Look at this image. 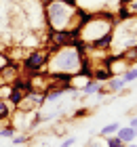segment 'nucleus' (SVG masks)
I'll list each match as a JSON object with an SVG mask.
<instances>
[{"label": "nucleus", "mask_w": 137, "mask_h": 147, "mask_svg": "<svg viewBox=\"0 0 137 147\" xmlns=\"http://www.w3.org/2000/svg\"><path fill=\"white\" fill-rule=\"evenodd\" d=\"M87 13L76 9L72 0H46L44 21L53 32H78Z\"/></svg>", "instance_id": "f257e3e1"}, {"label": "nucleus", "mask_w": 137, "mask_h": 147, "mask_svg": "<svg viewBox=\"0 0 137 147\" xmlns=\"http://www.w3.org/2000/svg\"><path fill=\"white\" fill-rule=\"evenodd\" d=\"M112 25L114 17L108 13L87 15L78 28V42L85 44V49H108L112 42Z\"/></svg>", "instance_id": "f03ea898"}, {"label": "nucleus", "mask_w": 137, "mask_h": 147, "mask_svg": "<svg viewBox=\"0 0 137 147\" xmlns=\"http://www.w3.org/2000/svg\"><path fill=\"white\" fill-rule=\"evenodd\" d=\"M46 67H49V74H65V76H76L85 71V46L80 42H74L53 49L49 53Z\"/></svg>", "instance_id": "7ed1b4c3"}, {"label": "nucleus", "mask_w": 137, "mask_h": 147, "mask_svg": "<svg viewBox=\"0 0 137 147\" xmlns=\"http://www.w3.org/2000/svg\"><path fill=\"white\" fill-rule=\"evenodd\" d=\"M110 44H114L116 53H122V51H129L133 46H137V17L135 15L122 17L120 21L116 19Z\"/></svg>", "instance_id": "20e7f679"}, {"label": "nucleus", "mask_w": 137, "mask_h": 147, "mask_svg": "<svg viewBox=\"0 0 137 147\" xmlns=\"http://www.w3.org/2000/svg\"><path fill=\"white\" fill-rule=\"evenodd\" d=\"M46 61H49V53H46V51L32 49V51L23 57V67H25V71L36 74V71H40V69L46 67Z\"/></svg>", "instance_id": "39448f33"}, {"label": "nucleus", "mask_w": 137, "mask_h": 147, "mask_svg": "<svg viewBox=\"0 0 137 147\" xmlns=\"http://www.w3.org/2000/svg\"><path fill=\"white\" fill-rule=\"evenodd\" d=\"M116 135H118V139H120L122 143H133L135 137H137V132H135L133 126H120Z\"/></svg>", "instance_id": "423d86ee"}, {"label": "nucleus", "mask_w": 137, "mask_h": 147, "mask_svg": "<svg viewBox=\"0 0 137 147\" xmlns=\"http://www.w3.org/2000/svg\"><path fill=\"white\" fill-rule=\"evenodd\" d=\"M23 97H25V92L21 88H17V86H11V92H9V97H6V101H9V105H15V107H19L23 101Z\"/></svg>", "instance_id": "0eeeda50"}, {"label": "nucleus", "mask_w": 137, "mask_h": 147, "mask_svg": "<svg viewBox=\"0 0 137 147\" xmlns=\"http://www.w3.org/2000/svg\"><path fill=\"white\" fill-rule=\"evenodd\" d=\"M125 86H127V84H125V80H122V76H116V78L110 76V78L106 80V88L112 90V92H120Z\"/></svg>", "instance_id": "6e6552de"}, {"label": "nucleus", "mask_w": 137, "mask_h": 147, "mask_svg": "<svg viewBox=\"0 0 137 147\" xmlns=\"http://www.w3.org/2000/svg\"><path fill=\"white\" fill-rule=\"evenodd\" d=\"M101 90H104V84H101L99 80H91V82H87L82 86V95H97Z\"/></svg>", "instance_id": "1a4fd4ad"}, {"label": "nucleus", "mask_w": 137, "mask_h": 147, "mask_svg": "<svg viewBox=\"0 0 137 147\" xmlns=\"http://www.w3.org/2000/svg\"><path fill=\"white\" fill-rule=\"evenodd\" d=\"M63 90L65 88H49L44 92V103H55V101H59L61 97H63Z\"/></svg>", "instance_id": "9d476101"}, {"label": "nucleus", "mask_w": 137, "mask_h": 147, "mask_svg": "<svg viewBox=\"0 0 137 147\" xmlns=\"http://www.w3.org/2000/svg\"><path fill=\"white\" fill-rule=\"evenodd\" d=\"M118 128H120V124H118V122H110V124H106L104 128L99 130V137H110V135H116V132H118Z\"/></svg>", "instance_id": "9b49d317"}, {"label": "nucleus", "mask_w": 137, "mask_h": 147, "mask_svg": "<svg viewBox=\"0 0 137 147\" xmlns=\"http://www.w3.org/2000/svg\"><path fill=\"white\" fill-rule=\"evenodd\" d=\"M122 9H125L129 15H135L137 17V0H120Z\"/></svg>", "instance_id": "f8f14e48"}, {"label": "nucleus", "mask_w": 137, "mask_h": 147, "mask_svg": "<svg viewBox=\"0 0 137 147\" xmlns=\"http://www.w3.org/2000/svg\"><path fill=\"white\" fill-rule=\"evenodd\" d=\"M9 116H11V105H9V101H6V99H0V122L6 120Z\"/></svg>", "instance_id": "ddd939ff"}, {"label": "nucleus", "mask_w": 137, "mask_h": 147, "mask_svg": "<svg viewBox=\"0 0 137 147\" xmlns=\"http://www.w3.org/2000/svg\"><path fill=\"white\" fill-rule=\"evenodd\" d=\"M120 76H122V80H125V84H131L133 80H137V67L131 65V67H129L125 74H120Z\"/></svg>", "instance_id": "4468645a"}, {"label": "nucleus", "mask_w": 137, "mask_h": 147, "mask_svg": "<svg viewBox=\"0 0 137 147\" xmlns=\"http://www.w3.org/2000/svg\"><path fill=\"white\" fill-rule=\"evenodd\" d=\"M15 135H17V128L13 124H6L4 128H0V137H2V139H13Z\"/></svg>", "instance_id": "2eb2a0df"}, {"label": "nucleus", "mask_w": 137, "mask_h": 147, "mask_svg": "<svg viewBox=\"0 0 137 147\" xmlns=\"http://www.w3.org/2000/svg\"><path fill=\"white\" fill-rule=\"evenodd\" d=\"M106 145H108V147H125L127 143H122L120 139H118V135H110V137L106 139Z\"/></svg>", "instance_id": "dca6fc26"}, {"label": "nucleus", "mask_w": 137, "mask_h": 147, "mask_svg": "<svg viewBox=\"0 0 137 147\" xmlns=\"http://www.w3.org/2000/svg\"><path fill=\"white\" fill-rule=\"evenodd\" d=\"M27 135H15L13 137V145H23V143H27Z\"/></svg>", "instance_id": "f3484780"}, {"label": "nucleus", "mask_w": 137, "mask_h": 147, "mask_svg": "<svg viewBox=\"0 0 137 147\" xmlns=\"http://www.w3.org/2000/svg\"><path fill=\"white\" fill-rule=\"evenodd\" d=\"M74 143H76V137H67L65 141H61V145H59V147H72Z\"/></svg>", "instance_id": "a211bd4d"}, {"label": "nucleus", "mask_w": 137, "mask_h": 147, "mask_svg": "<svg viewBox=\"0 0 137 147\" xmlns=\"http://www.w3.org/2000/svg\"><path fill=\"white\" fill-rule=\"evenodd\" d=\"M6 63H9V59H6V55H4V53H0V69H2Z\"/></svg>", "instance_id": "6ab92c4d"}, {"label": "nucleus", "mask_w": 137, "mask_h": 147, "mask_svg": "<svg viewBox=\"0 0 137 147\" xmlns=\"http://www.w3.org/2000/svg\"><path fill=\"white\" fill-rule=\"evenodd\" d=\"M129 126H133L135 132H137V116H135V118H131V124H129Z\"/></svg>", "instance_id": "aec40b11"}, {"label": "nucleus", "mask_w": 137, "mask_h": 147, "mask_svg": "<svg viewBox=\"0 0 137 147\" xmlns=\"http://www.w3.org/2000/svg\"><path fill=\"white\" fill-rule=\"evenodd\" d=\"M125 147H137V145H135V143H127Z\"/></svg>", "instance_id": "412c9836"}]
</instances>
